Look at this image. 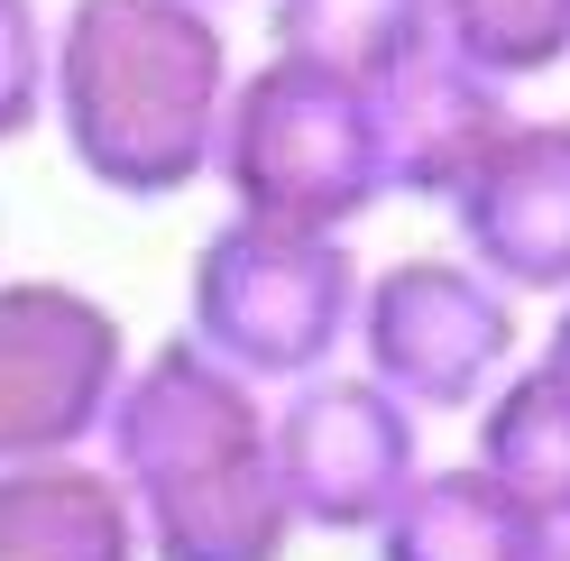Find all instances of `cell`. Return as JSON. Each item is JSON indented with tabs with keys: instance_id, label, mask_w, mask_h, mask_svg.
Returning <instances> with one entry per match:
<instances>
[{
	"instance_id": "cell-14",
	"label": "cell",
	"mask_w": 570,
	"mask_h": 561,
	"mask_svg": "<svg viewBox=\"0 0 570 561\" xmlns=\"http://www.w3.org/2000/svg\"><path fill=\"white\" fill-rule=\"evenodd\" d=\"M442 38L524 92L570 65V0H442Z\"/></svg>"
},
{
	"instance_id": "cell-5",
	"label": "cell",
	"mask_w": 570,
	"mask_h": 561,
	"mask_svg": "<svg viewBox=\"0 0 570 561\" xmlns=\"http://www.w3.org/2000/svg\"><path fill=\"white\" fill-rule=\"evenodd\" d=\"M350 360L386 377L423 424L433 414H479L497 377L524 360V295L460 249H405L368 267L360 323H350Z\"/></svg>"
},
{
	"instance_id": "cell-8",
	"label": "cell",
	"mask_w": 570,
	"mask_h": 561,
	"mask_svg": "<svg viewBox=\"0 0 570 561\" xmlns=\"http://www.w3.org/2000/svg\"><path fill=\"white\" fill-rule=\"evenodd\" d=\"M451 239L524 304L570 295V111H515L451 185Z\"/></svg>"
},
{
	"instance_id": "cell-11",
	"label": "cell",
	"mask_w": 570,
	"mask_h": 561,
	"mask_svg": "<svg viewBox=\"0 0 570 561\" xmlns=\"http://www.w3.org/2000/svg\"><path fill=\"white\" fill-rule=\"evenodd\" d=\"M552 524H533L479 461H423V479L377 515L368 561H533Z\"/></svg>"
},
{
	"instance_id": "cell-16",
	"label": "cell",
	"mask_w": 570,
	"mask_h": 561,
	"mask_svg": "<svg viewBox=\"0 0 570 561\" xmlns=\"http://www.w3.org/2000/svg\"><path fill=\"white\" fill-rule=\"evenodd\" d=\"M533 350H543V360H552V368L570 377V295L552 304V323H543V341H533Z\"/></svg>"
},
{
	"instance_id": "cell-1",
	"label": "cell",
	"mask_w": 570,
	"mask_h": 561,
	"mask_svg": "<svg viewBox=\"0 0 570 561\" xmlns=\"http://www.w3.org/2000/svg\"><path fill=\"white\" fill-rule=\"evenodd\" d=\"M101 461L138 506L148 561H285L304 534L276 470V396L194 332L129 360Z\"/></svg>"
},
{
	"instance_id": "cell-7",
	"label": "cell",
	"mask_w": 570,
	"mask_h": 561,
	"mask_svg": "<svg viewBox=\"0 0 570 561\" xmlns=\"http://www.w3.org/2000/svg\"><path fill=\"white\" fill-rule=\"evenodd\" d=\"M276 470L304 534L368 543L377 515L423 479V414L360 360H332L276 387Z\"/></svg>"
},
{
	"instance_id": "cell-2",
	"label": "cell",
	"mask_w": 570,
	"mask_h": 561,
	"mask_svg": "<svg viewBox=\"0 0 570 561\" xmlns=\"http://www.w3.org/2000/svg\"><path fill=\"white\" fill-rule=\"evenodd\" d=\"M230 10L212 0H65L47 47V129L111 203H175L212 185L239 83Z\"/></svg>"
},
{
	"instance_id": "cell-9",
	"label": "cell",
	"mask_w": 570,
	"mask_h": 561,
	"mask_svg": "<svg viewBox=\"0 0 570 561\" xmlns=\"http://www.w3.org/2000/svg\"><path fill=\"white\" fill-rule=\"evenodd\" d=\"M524 111L515 83H497L488 65H470L451 38L414 47L405 65L377 75V129H386V194L405 203H451V185L470 175L497 129Z\"/></svg>"
},
{
	"instance_id": "cell-15",
	"label": "cell",
	"mask_w": 570,
	"mask_h": 561,
	"mask_svg": "<svg viewBox=\"0 0 570 561\" xmlns=\"http://www.w3.org/2000/svg\"><path fill=\"white\" fill-rule=\"evenodd\" d=\"M47 47H56V19L38 0H0V148L47 129Z\"/></svg>"
},
{
	"instance_id": "cell-13",
	"label": "cell",
	"mask_w": 570,
	"mask_h": 561,
	"mask_svg": "<svg viewBox=\"0 0 570 561\" xmlns=\"http://www.w3.org/2000/svg\"><path fill=\"white\" fill-rule=\"evenodd\" d=\"M267 10V38L276 47H304V56H332L350 75H386L405 65L414 47L442 38V0H258Z\"/></svg>"
},
{
	"instance_id": "cell-17",
	"label": "cell",
	"mask_w": 570,
	"mask_h": 561,
	"mask_svg": "<svg viewBox=\"0 0 570 561\" xmlns=\"http://www.w3.org/2000/svg\"><path fill=\"white\" fill-rule=\"evenodd\" d=\"M533 561H570V524H552V534L533 543Z\"/></svg>"
},
{
	"instance_id": "cell-10",
	"label": "cell",
	"mask_w": 570,
	"mask_h": 561,
	"mask_svg": "<svg viewBox=\"0 0 570 561\" xmlns=\"http://www.w3.org/2000/svg\"><path fill=\"white\" fill-rule=\"evenodd\" d=\"M0 561H148L138 506L101 451L0 470Z\"/></svg>"
},
{
	"instance_id": "cell-3",
	"label": "cell",
	"mask_w": 570,
	"mask_h": 561,
	"mask_svg": "<svg viewBox=\"0 0 570 561\" xmlns=\"http://www.w3.org/2000/svg\"><path fill=\"white\" fill-rule=\"evenodd\" d=\"M212 185L239 213L313 222V230H360L386 194V129H377V83L350 75L332 56L267 47L239 65L222 148H212Z\"/></svg>"
},
{
	"instance_id": "cell-6",
	"label": "cell",
	"mask_w": 570,
	"mask_h": 561,
	"mask_svg": "<svg viewBox=\"0 0 570 561\" xmlns=\"http://www.w3.org/2000/svg\"><path fill=\"white\" fill-rule=\"evenodd\" d=\"M129 323L111 295L75 276H10L0 267V470L101 451V424L129 377Z\"/></svg>"
},
{
	"instance_id": "cell-4",
	"label": "cell",
	"mask_w": 570,
	"mask_h": 561,
	"mask_svg": "<svg viewBox=\"0 0 570 561\" xmlns=\"http://www.w3.org/2000/svg\"><path fill=\"white\" fill-rule=\"evenodd\" d=\"M360 286L368 267L350 249V230H313V222H276V213L230 203L185 267V332L276 396L295 377L350 360Z\"/></svg>"
},
{
	"instance_id": "cell-12",
	"label": "cell",
	"mask_w": 570,
	"mask_h": 561,
	"mask_svg": "<svg viewBox=\"0 0 570 561\" xmlns=\"http://www.w3.org/2000/svg\"><path fill=\"white\" fill-rule=\"evenodd\" d=\"M470 461L507 488L533 524H570V377L524 350L497 377V396L479 405V451Z\"/></svg>"
},
{
	"instance_id": "cell-18",
	"label": "cell",
	"mask_w": 570,
	"mask_h": 561,
	"mask_svg": "<svg viewBox=\"0 0 570 561\" xmlns=\"http://www.w3.org/2000/svg\"><path fill=\"white\" fill-rule=\"evenodd\" d=\"M212 10H248V0H212Z\"/></svg>"
}]
</instances>
